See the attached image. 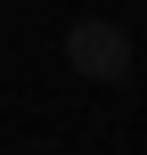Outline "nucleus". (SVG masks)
<instances>
[{
    "instance_id": "f257e3e1",
    "label": "nucleus",
    "mask_w": 147,
    "mask_h": 155,
    "mask_svg": "<svg viewBox=\"0 0 147 155\" xmlns=\"http://www.w3.org/2000/svg\"><path fill=\"white\" fill-rule=\"evenodd\" d=\"M65 65L82 82H131V33L106 16H82V25H65Z\"/></svg>"
}]
</instances>
